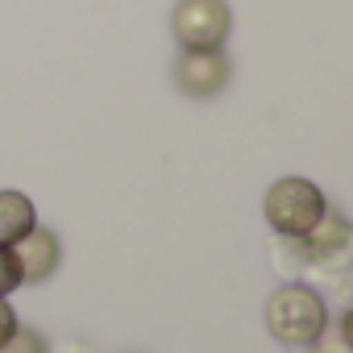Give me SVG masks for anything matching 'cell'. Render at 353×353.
I'll use <instances>...</instances> for the list:
<instances>
[{
  "instance_id": "obj_1",
  "label": "cell",
  "mask_w": 353,
  "mask_h": 353,
  "mask_svg": "<svg viewBox=\"0 0 353 353\" xmlns=\"http://www.w3.org/2000/svg\"><path fill=\"white\" fill-rule=\"evenodd\" d=\"M266 332L287 345V349H307L332 320H328V303L316 287L307 283H283L270 299H266Z\"/></svg>"
},
{
  "instance_id": "obj_2",
  "label": "cell",
  "mask_w": 353,
  "mask_h": 353,
  "mask_svg": "<svg viewBox=\"0 0 353 353\" xmlns=\"http://www.w3.org/2000/svg\"><path fill=\"white\" fill-rule=\"evenodd\" d=\"M262 212H266V225H270L279 237L295 241V237H303L307 229L320 225V216L328 212V196H324L312 179L287 174V179L270 183V192H266V200H262Z\"/></svg>"
},
{
  "instance_id": "obj_3",
  "label": "cell",
  "mask_w": 353,
  "mask_h": 353,
  "mask_svg": "<svg viewBox=\"0 0 353 353\" xmlns=\"http://www.w3.org/2000/svg\"><path fill=\"white\" fill-rule=\"evenodd\" d=\"M170 34L179 50H221L233 34L229 0H179L170 13Z\"/></svg>"
},
{
  "instance_id": "obj_4",
  "label": "cell",
  "mask_w": 353,
  "mask_h": 353,
  "mask_svg": "<svg viewBox=\"0 0 353 353\" xmlns=\"http://www.w3.org/2000/svg\"><path fill=\"white\" fill-rule=\"evenodd\" d=\"M170 75L188 100H216L233 83V59L225 54V46L221 50H179Z\"/></svg>"
},
{
  "instance_id": "obj_5",
  "label": "cell",
  "mask_w": 353,
  "mask_h": 353,
  "mask_svg": "<svg viewBox=\"0 0 353 353\" xmlns=\"http://www.w3.org/2000/svg\"><path fill=\"white\" fill-rule=\"evenodd\" d=\"M349 241H353V229H349L345 212L328 204V212L320 216V225H316V229H307L303 237H295V250H299V258H303V262H320V266H324V262L345 258Z\"/></svg>"
},
{
  "instance_id": "obj_6",
  "label": "cell",
  "mask_w": 353,
  "mask_h": 353,
  "mask_svg": "<svg viewBox=\"0 0 353 353\" xmlns=\"http://www.w3.org/2000/svg\"><path fill=\"white\" fill-rule=\"evenodd\" d=\"M13 254L21 262V283H46L63 266V237L54 229L34 225L21 241H13Z\"/></svg>"
},
{
  "instance_id": "obj_7",
  "label": "cell",
  "mask_w": 353,
  "mask_h": 353,
  "mask_svg": "<svg viewBox=\"0 0 353 353\" xmlns=\"http://www.w3.org/2000/svg\"><path fill=\"white\" fill-rule=\"evenodd\" d=\"M38 225V208L26 192H0V245L21 241Z\"/></svg>"
},
{
  "instance_id": "obj_8",
  "label": "cell",
  "mask_w": 353,
  "mask_h": 353,
  "mask_svg": "<svg viewBox=\"0 0 353 353\" xmlns=\"http://www.w3.org/2000/svg\"><path fill=\"white\" fill-rule=\"evenodd\" d=\"M349 328H353V316L345 312L336 324H328V328L307 345V353H353V345H349Z\"/></svg>"
},
{
  "instance_id": "obj_9",
  "label": "cell",
  "mask_w": 353,
  "mask_h": 353,
  "mask_svg": "<svg viewBox=\"0 0 353 353\" xmlns=\"http://www.w3.org/2000/svg\"><path fill=\"white\" fill-rule=\"evenodd\" d=\"M0 353H50V345H46V336H42L38 328L17 324V328H13V336L0 345Z\"/></svg>"
},
{
  "instance_id": "obj_10",
  "label": "cell",
  "mask_w": 353,
  "mask_h": 353,
  "mask_svg": "<svg viewBox=\"0 0 353 353\" xmlns=\"http://www.w3.org/2000/svg\"><path fill=\"white\" fill-rule=\"evenodd\" d=\"M17 287H21V262L13 245H0V299H9Z\"/></svg>"
},
{
  "instance_id": "obj_11",
  "label": "cell",
  "mask_w": 353,
  "mask_h": 353,
  "mask_svg": "<svg viewBox=\"0 0 353 353\" xmlns=\"http://www.w3.org/2000/svg\"><path fill=\"white\" fill-rule=\"evenodd\" d=\"M13 328H17V312L9 307V299H0V345L13 336Z\"/></svg>"
}]
</instances>
